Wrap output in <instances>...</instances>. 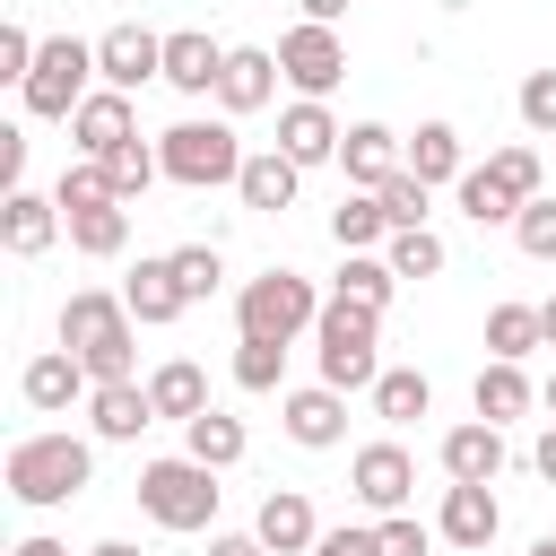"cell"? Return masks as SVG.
<instances>
[{"label": "cell", "instance_id": "6da1fadb", "mask_svg": "<svg viewBox=\"0 0 556 556\" xmlns=\"http://www.w3.org/2000/svg\"><path fill=\"white\" fill-rule=\"evenodd\" d=\"M130 304L122 295H104V287H78L70 304H61V348L96 374V382H130V365H139V339H130Z\"/></svg>", "mask_w": 556, "mask_h": 556}, {"label": "cell", "instance_id": "7a4b0ae2", "mask_svg": "<svg viewBox=\"0 0 556 556\" xmlns=\"http://www.w3.org/2000/svg\"><path fill=\"white\" fill-rule=\"evenodd\" d=\"M87 478H96V452H87L78 434H17V443H9V495H17L26 513L70 504Z\"/></svg>", "mask_w": 556, "mask_h": 556}, {"label": "cell", "instance_id": "3957f363", "mask_svg": "<svg viewBox=\"0 0 556 556\" xmlns=\"http://www.w3.org/2000/svg\"><path fill=\"white\" fill-rule=\"evenodd\" d=\"M374 330H382L374 304H348V295L321 304V321H313V356H321V382H330V391H374V382H382V365H374Z\"/></svg>", "mask_w": 556, "mask_h": 556}, {"label": "cell", "instance_id": "277c9868", "mask_svg": "<svg viewBox=\"0 0 556 556\" xmlns=\"http://www.w3.org/2000/svg\"><path fill=\"white\" fill-rule=\"evenodd\" d=\"M321 321V295H313V278L304 269H261V278H243V295H235V330L243 339H304Z\"/></svg>", "mask_w": 556, "mask_h": 556}, {"label": "cell", "instance_id": "5b68a950", "mask_svg": "<svg viewBox=\"0 0 556 556\" xmlns=\"http://www.w3.org/2000/svg\"><path fill=\"white\" fill-rule=\"evenodd\" d=\"M139 513H148L156 530H208V521H217V469L191 460V452L148 460V469H139Z\"/></svg>", "mask_w": 556, "mask_h": 556}, {"label": "cell", "instance_id": "8992f818", "mask_svg": "<svg viewBox=\"0 0 556 556\" xmlns=\"http://www.w3.org/2000/svg\"><path fill=\"white\" fill-rule=\"evenodd\" d=\"M156 156H165V182H182V191H217L243 174V139L226 122H174V130H156Z\"/></svg>", "mask_w": 556, "mask_h": 556}, {"label": "cell", "instance_id": "52a82bcc", "mask_svg": "<svg viewBox=\"0 0 556 556\" xmlns=\"http://www.w3.org/2000/svg\"><path fill=\"white\" fill-rule=\"evenodd\" d=\"M87 78H96V43L52 35V43L35 52V70H26V87H17V96H26V113H35V122H70V113L96 96Z\"/></svg>", "mask_w": 556, "mask_h": 556}, {"label": "cell", "instance_id": "ba28073f", "mask_svg": "<svg viewBox=\"0 0 556 556\" xmlns=\"http://www.w3.org/2000/svg\"><path fill=\"white\" fill-rule=\"evenodd\" d=\"M278 78H287L295 96H330V87L348 78V43H339V26H321V17L287 26V35H278Z\"/></svg>", "mask_w": 556, "mask_h": 556}, {"label": "cell", "instance_id": "9c48e42d", "mask_svg": "<svg viewBox=\"0 0 556 556\" xmlns=\"http://www.w3.org/2000/svg\"><path fill=\"white\" fill-rule=\"evenodd\" d=\"M148 78H165V35H148V26H104L96 35V87H148Z\"/></svg>", "mask_w": 556, "mask_h": 556}, {"label": "cell", "instance_id": "30bf717a", "mask_svg": "<svg viewBox=\"0 0 556 556\" xmlns=\"http://www.w3.org/2000/svg\"><path fill=\"white\" fill-rule=\"evenodd\" d=\"M348 486H356V504L382 521V513H400V504H408V486H417V460H408L400 443H365V452L348 460Z\"/></svg>", "mask_w": 556, "mask_h": 556}, {"label": "cell", "instance_id": "8fae6325", "mask_svg": "<svg viewBox=\"0 0 556 556\" xmlns=\"http://www.w3.org/2000/svg\"><path fill=\"white\" fill-rule=\"evenodd\" d=\"M70 226H61V200H43V191H0V243L17 252V261H35V252H52Z\"/></svg>", "mask_w": 556, "mask_h": 556}, {"label": "cell", "instance_id": "7c38bea8", "mask_svg": "<svg viewBox=\"0 0 556 556\" xmlns=\"http://www.w3.org/2000/svg\"><path fill=\"white\" fill-rule=\"evenodd\" d=\"M87 426H96V443H139V434L156 426L148 382H96V391H87Z\"/></svg>", "mask_w": 556, "mask_h": 556}, {"label": "cell", "instance_id": "4fadbf2b", "mask_svg": "<svg viewBox=\"0 0 556 556\" xmlns=\"http://www.w3.org/2000/svg\"><path fill=\"white\" fill-rule=\"evenodd\" d=\"M252 530H261V547H269V556H313V539H321V521H313L304 486H269V495H261V513H252Z\"/></svg>", "mask_w": 556, "mask_h": 556}, {"label": "cell", "instance_id": "5bb4252c", "mask_svg": "<svg viewBox=\"0 0 556 556\" xmlns=\"http://www.w3.org/2000/svg\"><path fill=\"white\" fill-rule=\"evenodd\" d=\"M217 78H226V43L217 35H200V26L165 35V87L174 96H217Z\"/></svg>", "mask_w": 556, "mask_h": 556}, {"label": "cell", "instance_id": "9a60e30c", "mask_svg": "<svg viewBox=\"0 0 556 556\" xmlns=\"http://www.w3.org/2000/svg\"><path fill=\"white\" fill-rule=\"evenodd\" d=\"M87 391H96V374H87L70 348H43V356L17 374V400H26V408H43V417H52V408H70V400H87Z\"/></svg>", "mask_w": 556, "mask_h": 556}, {"label": "cell", "instance_id": "2e32d148", "mask_svg": "<svg viewBox=\"0 0 556 556\" xmlns=\"http://www.w3.org/2000/svg\"><path fill=\"white\" fill-rule=\"evenodd\" d=\"M287 434L304 443V452H330L339 434H348V391H330V382H304V391H287Z\"/></svg>", "mask_w": 556, "mask_h": 556}, {"label": "cell", "instance_id": "e0dca14e", "mask_svg": "<svg viewBox=\"0 0 556 556\" xmlns=\"http://www.w3.org/2000/svg\"><path fill=\"white\" fill-rule=\"evenodd\" d=\"M434 530H443L452 547H486V539L504 530V504H495V486H469V478H452V486H443V513H434Z\"/></svg>", "mask_w": 556, "mask_h": 556}, {"label": "cell", "instance_id": "ac0fdd59", "mask_svg": "<svg viewBox=\"0 0 556 556\" xmlns=\"http://www.w3.org/2000/svg\"><path fill=\"white\" fill-rule=\"evenodd\" d=\"M70 139H78V156H113L122 139H139V122H130V96H122V87H96V96L70 113Z\"/></svg>", "mask_w": 556, "mask_h": 556}, {"label": "cell", "instance_id": "d6986e66", "mask_svg": "<svg viewBox=\"0 0 556 556\" xmlns=\"http://www.w3.org/2000/svg\"><path fill=\"white\" fill-rule=\"evenodd\" d=\"M339 139H348V130L330 122V104H321V96H295V104L278 113V148H287L295 165H330V156H339Z\"/></svg>", "mask_w": 556, "mask_h": 556}, {"label": "cell", "instance_id": "ffe728a7", "mask_svg": "<svg viewBox=\"0 0 556 556\" xmlns=\"http://www.w3.org/2000/svg\"><path fill=\"white\" fill-rule=\"evenodd\" d=\"M339 165H348V182H356V191H382V182L408 165V148H400V130H382V122H356V130L339 139Z\"/></svg>", "mask_w": 556, "mask_h": 556}, {"label": "cell", "instance_id": "44dd1931", "mask_svg": "<svg viewBox=\"0 0 556 556\" xmlns=\"http://www.w3.org/2000/svg\"><path fill=\"white\" fill-rule=\"evenodd\" d=\"M269 96H278V52L235 43V52H226V78H217V104H226V113H261Z\"/></svg>", "mask_w": 556, "mask_h": 556}, {"label": "cell", "instance_id": "7402d4cb", "mask_svg": "<svg viewBox=\"0 0 556 556\" xmlns=\"http://www.w3.org/2000/svg\"><path fill=\"white\" fill-rule=\"evenodd\" d=\"M122 304H130V313H139L148 330H156V321H174V313L191 304V295H182V269H174V252H156V261H139V269L122 278Z\"/></svg>", "mask_w": 556, "mask_h": 556}, {"label": "cell", "instance_id": "603a6c76", "mask_svg": "<svg viewBox=\"0 0 556 556\" xmlns=\"http://www.w3.org/2000/svg\"><path fill=\"white\" fill-rule=\"evenodd\" d=\"M530 400H539V391H530V374H521L513 356H486V365H478V382H469V408H478L486 426H513V417H530Z\"/></svg>", "mask_w": 556, "mask_h": 556}, {"label": "cell", "instance_id": "cb8c5ba5", "mask_svg": "<svg viewBox=\"0 0 556 556\" xmlns=\"http://www.w3.org/2000/svg\"><path fill=\"white\" fill-rule=\"evenodd\" d=\"M495 469H504V426H486V417H469V426H452V434H443V478H469V486H495Z\"/></svg>", "mask_w": 556, "mask_h": 556}, {"label": "cell", "instance_id": "d4e9b609", "mask_svg": "<svg viewBox=\"0 0 556 556\" xmlns=\"http://www.w3.org/2000/svg\"><path fill=\"white\" fill-rule=\"evenodd\" d=\"M295 182H304V165L287 156V148H261V156H243V174H235V191H243V208H295Z\"/></svg>", "mask_w": 556, "mask_h": 556}, {"label": "cell", "instance_id": "484cf974", "mask_svg": "<svg viewBox=\"0 0 556 556\" xmlns=\"http://www.w3.org/2000/svg\"><path fill=\"white\" fill-rule=\"evenodd\" d=\"M330 243H339V252H374V243H391V208H382V191H348V200L330 208Z\"/></svg>", "mask_w": 556, "mask_h": 556}, {"label": "cell", "instance_id": "4316f807", "mask_svg": "<svg viewBox=\"0 0 556 556\" xmlns=\"http://www.w3.org/2000/svg\"><path fill=\"white\" fill-rule=\"evenodd\" d=\"M61 226H70V243H78L87 261H113V252L130 243V200H96V208H70Z\"/></svg>", "mask_w": 556, "mask_h": 556}, {"label": "cell", "instance_id": "83f0119b", "mask_svg": "<svg viewBox=\"0 0 556 556\" xmlns=\"http://www.w3.org/2000/svg\"><path fill=\"white\" fill-rule=\"evenodd\" d=\"M148 400H156V417L191 426V417L208 408V374H200L191 356H174V365H156V374H148Z\"/></svg>", "mask_w": 556, "mask_h": 556}, {"label": "cell", "instance_id": "f1b7e54d", "mask_svg": "<svg viewBox=\"0 0 556 556\" xmlns=\"http://www.w3.org/2000/svg\"><path fill=\"white\" fill-rule=\"evenodd\" d=\"M182 452H191V460H208V469H235V460L252 452V434H243V417H226V408H200V417L182 426Z\"/></svg>", "mask_w": 556, "mask_h": 556}, {"label": "cell", "instance_id": "f546056e", "mask_svg": "<svg viewBox=\"0 0 556 556\" xmlns=\"http://www.w3.org/2000/svg\"><path fill=\"white\" fill-rule=\"evenodd\" d=\"M408 174H417V182H460V174H469V165H460V130H452V122H417Z\"/></svg>", "mask_w": 556, "mask_h": 556}, {"label": "cell", "instance_id": "4dcf8cb0", "mask_svg": "<svg viewBox=\"0 0 556 556\" xmlns=\"http://www.w3.org/2000/svg\"><path fill=\"white\" fill-rule=\"evenodd\" d=\"M452 200H460V217H469V226H513V217H521V200H513L486 165H469V174L452 182Z\"/></svg>", "mask_w": 556, "mask_h": 556}, {"label": "cell", "instance_id": "1f68e13d", "mask_svg": "<svg viewBox=\"0 0 556 556\" xmlns=\"http://www.w3.org/2000/svg\"><path fill=\"white\" fill-rule=\"evenodd\" d=\"M530 348H547V321H539V304H495L486 313V356H530Z\"/></svg>", "mask_w": 556, "mask_h": 556}, {"label": "cell", "instance_id": "d6a6232c", "mask_svg": "<svg viewBox=\"0 0 556 556\" xmlns=\"http://www.w3.org/2000/svg\"><path fill=\"white\" fill-rule=\"evenodd\" d=\"M426 408H434V382H426V374H408V365H391V374L374 382V417H382V426H417Z\"/></svg>", "mask_w": 556, "mask_h": 556}, {"label": "cell", "instance_id": "836d02e7", "mask_svg": "<svg viewBox=\"0 0 556 556\" xmlns=\"http://www.w3.org/2000/svg\"><path fill=\"white\" fill-rule=\"evenodd\" d=\"M391 287H400V269H391L382 252H348L330 295H348V304H374V313H382V304H391Z\"/></svg>", "mask_w": 556, "mask_h": 556}, {"label": "cell", "instance_id": "e575fe53", "mask_svg": "<svg viewBox=\"0 0 556 556\" xmlns=\"http://www.w3.org/2000/svg\"><path fill=\"white\" fill-rule=\"evenodd\" d=\"M382 261H391L400 278H443V261H452V252H443V235H434V226H400V235L382 243Z\"/></svg>", "mask_w": 556, "mask_h": 556}, {"label": "cell", "instance_id": "d590c367", "mask_svg": "<svg viewBox=\"0 0 556 556\" xmlns=\"http://www.w3.org/2000/svg\"><path fill=\"white\" fill-rule=\"evenodd\" d=\"M52 200H61V217H70V208H96V200H122V191H113V174H104V156H78V165H61V182H52Z\"/></svg>", "mask_w": 556, "mask_h": 556}, {"label": "cell", "instance_id": "8d00e7d4", "mask_svg": "<svg viewBox=\"0 0 556 556\" xmlns=\"http://www.w3.org/2000/svg\"><path fill=\"white\" fill-rule=\"evenodd\" d=\"M235 382L243 391H278L287 382V339H235Z\"/></svg>", "mask_w": 556, "mask_h": 556}, {"label": "cell", "instance_id": "74e56055", "mask_svg": "<svg viewBox=\"0 0 556 556\" xmlns=\"http://www.w3.org/2000/svg\"><path fill=\"white\" fill-rule=\"evenodd\" d=\"M104 174H113V191H122V200H139V191H148V182L165 174V156H156L148 139H122V148L104 156Z\"/></svg>", "mask_w": 556, "mask_h": 556}, {"label": "cell", "instance_id": "f35d334b", "mask_svg": "<svg viewBox=\"0 0 556 556\" xmlns=\"http://www.w3.org/2000/svg\"><path fill=\"white\" fill-rule=\"evenodd\" d=\"M513 243L530 252V261H556V200L539 191V200H521V217H513Z\"/></svg>", "mask_w": 556, "mask_h": 556}, {"label": "cell", "instance_id": "ab89813d", "mask_svg": "<svg viewBox=\"0 0 556 556\" xmlns=\"http://www.w3.org/2000/svg\"><path fill=\"white\" fill-rule=\"evenodd\" d=\"M426 191H434V182H417L408 165H400V174L382 182V208H391V235H400V226H426Z\"/></svg>", "mask_w": 556, "mask_h": 556}, {"label": "cell", "instance_id": "60d3db41", "mask_svg": "<svg viewBox=\"0 0 556 556\" xmlns=\"http://www.w3.org/2000/svg\"><path fill=\"white\" fill-rule=\"evenodd\" d=\"M174 269H182V295H191V304H200V295H217V278H226L217 243H182V252H174Z\"/></svg>", "mask_w": 556, "mask_h": 556}, {"label": "cell", "instance_id": "b9f144b4", "mask_svg": "<svg viewBox=\"0 0 556 556\" xmlns=\"http://www.w3.org/2000/svg\"><path fill=\"white\" fill-rule=\"evenodd\" d=\"M521 122H530L539 139H556V70H530V78H521Z\"/></svg>", "mask_w": 556, "mask_h": 556}, {"label": "cell", "instance_id": "7bdbcfd3", "mask_svg": "<svg viewBox=\"0 0 556 556\" xmlns=\"http://www.w3.org/2000/svg\"><path fill=\"white\" fill-rule=\"evenodd\" d=\"M374 530H382V556H426V547H434V530H426V521H408V513H382Z\"/></svg>", "mask_w": 556, "mask_h": 556}, {"label": "cell", "instance_id": "ee69618b", "mask_svg": "<svg viewBox=\"0 0 556 556\" xmlns=\"http://www.w3.org/2000/svg\"><path fill=\"white\" fill-rule=\"evenodd\" d=\"M35 52H43V43H35L26 26H0V78H17V87H26V70H35Z\"/></svg>", "mask_w": 556, "mask_h": 556}, {"label": "cell", "instance_id": "f6af8a7d", "mask_svg": "<svg viewBox=\"0 0 556 556\" xmlns=\"http://www.w3.org/2000/svg\"><path fill=\"white\" fill-rule=\"evenodd\" d=\"M313 556H382V530H321Z\"/></svg>", "mask_w": 556, "mask_h": 556}, {"label": "cell", "instance_id": "bcb514c9", "mask_svg": "<svg viewBox=\"0 0 556 556\" xmlns=\"http://www.w3.org/2000/svg\"><path fill=\"white\" fill-rule=\"evenodd\" d=\"M17 174H26V130H0V182H9V191H26Z\"/></svg>", "mask_w": 556, "mask_h": 556}, {"label": "cell", "instance_id": "7dc6e473", "mask_svg": "<svg viewBox=\"0 0 556 556\" xmlns=\"http://www.w3.org/2000/svg\"><path fill=\"white\" fill-rule=\"evenodd\" d=\"M208 556H269V547H261V530H217Z\"/></svg>", "mask_w": 556, "mask_h": 556}, {"label": "cell", "instance_id": "c3c4849f", "mask_svg": "<svg viewBox=\"0 0 556 556\" xmlns=\"http://www.w3.org/2000/svg\"><path fill=\"white\" fill-rule=\"evenodd\" d=\"M295 9H304V17H321V26H339V17H348V0H295Z\"/></svg>", "mask_w": 556, "mask_h": 556}, {"label": "cell", "instance_id": "681fc988", "mask_svg": "<svg viewBox=\"0 0 556 556\" xmlns=\"http://www.w3.org/2000/svg\"><path fill=\"white\" fill-rule=\"evenodd\" d=\"M530 460H539V478H547V486H556V426H547V434H539V452H530Z\"/></svg>", "mask_w": 556, "mask_h": 556}, {"label": "cell", "instance_id": "f907efd6", "mask_svg": "<svg viewBox=\"0 0 556 556\" xmlns=\"http://www.w3.org/2000/svg\"><path fill=\"white\" fill-rule=\"evenodd\" d=\"M87 556H139V547H130V539H96Z\"/></svg>", "mask_w": 556, "mask_h": 556}, {"label": "cell", "instance_id": "816d5d0a", "mask_svg": "<svg viewBox=\"0 0 556 556\" xmlns=\"http://www.w3.org/2000/svg\"><path fill=\"white\" fill-rule=\"evenodd\" d=\"M17 556H70V547H61V539H26Z\"/></svg>", "mask_w": 556, "mask_h": 556}, {"label": "cell", "instance_id": "f5cc1de1", "mask_svg": "<svg viewBox=\"0 0 556 556\" xmlns=\"http://www.w3.org/2000/svg\"><path fill=\"white\" fill-rule=\"evenodd\" d=\"M539 321H547V348H556V295H547V304H539Z\"/></svg>", "mask_w": 556, "mask_h": 556}, {"label": "cell", "instance_id": "db71d44e", "mask_svg": "<svg viewBox=\"0 0 556 556\" xmlns=\"http://www.w3.org/2000/svg\"><path fill=\"white\" fill-rule=\"evenodd\" d=\"M530 556H556V539H530Z\"/></svg>", "mask_w": 556, "mask_h": 556}, {"label": "cell", "instance_id": "11a10c76", "mask_svg": "<svg viewBox=\"0 0 556 556\" xmlns=\"http://www.w3.org/2000/svg\"><path fill=\"white\" fill-rule=\"evenodd\" d=\"M547 408H556V374H547Z\"/></svg>", "mask_w": 556, "mask_h": 556}]
</instances>
